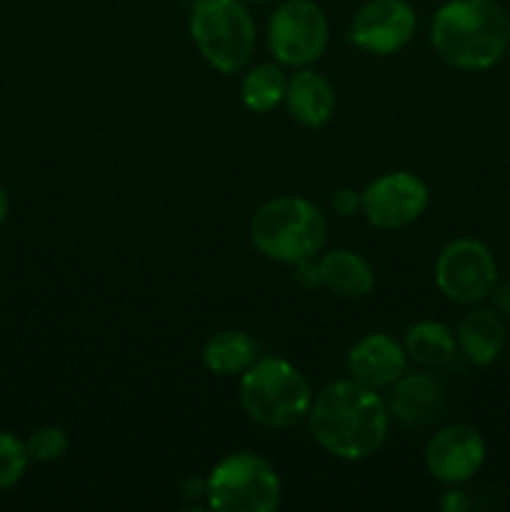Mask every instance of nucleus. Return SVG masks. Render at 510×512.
Returning <instances> with one entry per match:
<instances>
[{
  "label": "nucleus",
  "mask_w": 510,
  "mask_h": 512,
  "mask_svg": "<svg viewBox=\"0 0 510 512\" xmlns=\"http://www.w3.org/2000/svg\"><path fill=\"white\" fill-rule=\"evenodd\" d=\"M363 210L373 228L400 230L423 218L430 203V190L423 178L408 170H390L375 178L365 190H360Z\"/></svg>",
  "instance_id": "9"
},
{
  "label": "nucleus",
  "mask_w": 510,
  "mask_h": 512,
  "mask_svg": "<svg viewBox=\"0 0 510 512\" xmlns=\"http://www.w3.org/2000/svg\"><path fill=\"white\" fill-rule=\"evenodd\" d=\"M490 298H493L495 313H498L500 318H510V280L508 283H495Z\"/></svg>",
  "instance_id": "24"
},
{
  "label": "nucleus",
  "mask_w": 510,
  "mask_h": 512,
  "mask_svg": "<svg viewBox=\"0 0 510 512\" xmlns=\"http://www.w3.org/2000/svg\"><path fill=\"white\" fill-rule=\"evenodd\" d=\"M458 350L473 365H490L505 348V325L498 313L488 308H473L463 315L455 330Z\"/></svg>",
  "instance_id": "16"
},
{
  "label": "nucleus",
  "mask_w": 510,
  "mask_h": 512,
  "mask_svg": "<svg viewBox=\"0 0 510 512\" xmlns=\"http://www.w3.org/2000/svg\"><path fill=\"white\" fill-rule=\"evenodd\" d=\"M68 433L58 425H43V428L33 430L25 440V448H28L30 460L35 463H53V460H60L65 453H68Z\"/></svg>",
  "instance_id": "21"
},
{
  "label": "nucleus",
  "mask_w": 510,
  "mask_h": 512,
  "mask_svg": "<svg viewBox=\"0 0 510 512\" xmlns=\"http://www.w3.org/2000/svg\"><path fill=\"white\" fill-rule=\"evenodd\" d=\"M418 15L408 0H365L350 23V43L368 55L400 53L413 40Z\"/></svg>",
  "instance_id": "10"
},
{
  "label": "nucleus",
  "mask_w": 510,
  "mask_h": 512,
  "mask_svg": "<svg viewBox=\"0 0 510 512\" xmlns=\"http://www.w3.org/2000/svg\"><path fill=\"white\" fill-rule=\"evenodd\" d=\"M498 283V265L485 243L455 238L443 245L435 260V285L458 305H478L490 298Z\"/></svg>",
  "instance_id": "8"
},
{
  "label": "nucleus",
  "mask_w": 510,
  "mask_h": 512,
  "mask_svg": "<svg viewBox=\"0 0 510 512\" xmlns=\"http://www.w3.org/2000/svg\"><path fill=\"white\" fill-rule=\"evenodd\" d=\"M188 28L198 53L218 73H240L253 58L255 20L245 0H195Z\"/></svg>",
  "instance_id": "5"
},
{
  "label": "nucleus",
  "mask_w": 510,
  "mask_h": 512,
  "mask_svg": "<svg viewBox=\"0 0 510 512\" xmlns=\"http://www.w3.org/2000/svg\"><path fill=\"white\" fill-rule=\"evenodd\" d=\"M390 418L405 428H425L443 410V385L430 373H403L390 385Z\"/></svg>",
  "instance_id": "13"
},
{
  "label": "nucleus",
  "mask_w": 510,
  "mask_h": 512,
  "mask_svg": "<svg viewBox=\"0 0 510 512\" xmlns=\"http://www.w3.org/2000/svg\"><path fill=\"white\" fill-rule=\"evenodd\" d=\"M250 240L263 258L280 265H298L323 253L328 220L308 198L280 195L255 210L250 218Z\"/></svg>",
  "instance_id": "3"
},
{
  "label": "nucleus",
  "mask_w": 510,
  "mask_h": 512,
  "mask_svg": "<svg viewBox=\"0 0 510 512\" xmlns=\"http://www.w3.org/2000/svg\"><path fill=\"white\" fill-rule=\"evenodd\" d=\"M205 500L218 512H273L283 500V485L270 460L250 450H238L210 470L205 478Z\"/></svg>",
  "instance_id": "6"
},
{
  "label": "nucleus",
  "mask_w": 510,
  "mask_h": 512,
  "mask_svg": "<svg viewBox=\"0 0 510 512\" xmlns=\"http://www.w3.org/2000/svg\"><path fill=\"white\" fill-rule=\"evenodd\" d=\"M485 440L473 425L453 423L440 428L425 445V468L438 483L463 485L485 465Z\"/></svg>",
  "instance_id": "11"
},
{
  "label": "nucleus",
  "mask_w": 510,
  "mask_h": 512,
  "mask_svg": "<svg viewBox=\"0 0 510 512\" xmlns=\"http://www.w3.org/2000/svg\"><path fill=\"white\" fill-rule=\"evenodd\" d=\"M403 348L408 360L418 363L420 368H443L455 358L458 340L448 325L438 320H420L405 330Z\"/></svg>",
  "instance_id": "18"
},
{
  "label": "nucleus",
  "mask_w": 510,
  "mask_h": 512,
  "mask_svg": "<svg viewBox=\"0 0 510 512\" xmlns=\"http://www.w3.org/2000/svg\"><path fill=\"white\" fill-rule=\"evenodd\" d=\"M330 40L328 15L315 0H283L268 20V48L280 65L308 68Z\"/></svg>",
  "instance_id": "7"
},
{
  "label": "nucleus",
  "mask_w": 510,
  "mask_h": 512,
  "mask_svg": "<svg viewBox=\"0 0 510 512\" xmlns=\"http://www.w3.org/2000/svg\"><path fill=\"white\" fill-rule=\"evenodd\" d=\"M8 210H10V198H8V190L0 185V225L5 223V218H8Z\"/></svg>",
  "instance_id": "26"
},
{
  "label": "nucleus",
  "mask_w": 510,
  "mask_h": 512,
  "mask_svg": "<svg viewBox=\"0 0 510 512\" xmlns=\"http://www.w3.org/2000/svg\"><path fill=\"white\" fill-rule=\"evenodd\" d=\"M258 358V340L245 330H220L203 345V365L220 378H240Z\"/></svg>",
  "instance_id": "17"
},
{
  "label": "nucleus",
  "mask_w": 510,
  "mask_h": 512,
  "mask_svg": "<svg viewBox=\"0 0 510 512\" xmlns=\"http://www.w3.org/2000/svg\"><path fill=\"white\" fill-rule=\"evenodd\" d=\"M348 375L373 390L390 388L408 368V353L403 343L388 333H368L355 340L345 358Z\"/></svg>",
  "instance_id": "12"
},
{
  "label": "nucleus",
  "mask_w": 510,
  "mask_h": 512,
  "mask_svg": "<svg viewBox=\"0 0 510 512\" xmlns=\"http://www.w3.org/2000/svg\"><path fill=\"white\" fill-rule=\"evenodd\" d=\"M28 463L30 455L25 440L10 430H0V493L23 480Z\"/></svg>",
  "instance_id": "20"
},
{
  "label": "nucleus",
  "mask_w": 510,
  "mask_h": 512,
  "mask_svg": "<svg viewBox=\"0 0 510 512\" xmlns=\"http://www.w3.org/2000/svg\"><path fill=\"white\" fill-rule=\"evenodd\" d=\"M285 85H288V78H285L280 63H258L243 75L240 98H243L245 108L253 113H270L283 103Z\"/></svg>",
  "instance_id": "19"
},
{
  "label": "nucleus",
  "mask_w": 510,
  "mask_h": 512,
  "mask_svg": "<svg viewBox=\"0 0 510 512\" xmlns=\"http://www.w3.org/2000/svg\"><path fill=\"white\" fill-rule=\"evenodd\" d=\"M285 108L290 118L303 128H323L335 113V90L325 75L313 68H295L285 85Z\"/></svg>",
  "instance_id": "14"
},
{
  "label": "nucleus",
  "mask_w": 510,
  "mask_h": 512,
  "mask_svg": "<svg viewBox=\"0 0 510 512\" xmlns=\"http://www.w3.org/2000/svg\"><path fill=\"white\" fill-rule=\"evenodd\" d=\"M430 43L458 70H488L510 45V18L495 0H448L430 23Z\"/></svg>",
  "instance_id": "2"
},
{
  "label": "nucleus",
  "mask_w": 510,
  "mask_h": 512,
  "mask_svg": "<svg viewBox=\"0 0 510 512\" xmlns=\"http://www.w3.org/2000/svg\"><path fill=\"white\" fill-rule=\"evenodd\" d=\"M330 208H333V213L338 215V218H353L355 213H360L363 210V198H360V190L355 188H338L333 193V198H330Z\"/></svg>",
  "instance_id": "22"
},
{
  "label": "nucleus",
  "mask_w": 510,
  "mask_h": 512,
  "mask_svg": "<svg viewBox=\"0 0 510 512\" xmlns=\"http://www.w3.org/2000/svg\"><path fill=\"white\" fill-rule=\"evenodd\" d=\"M308 425L325 453L345 463H360L378 453L388 438V403L378 390L353 378L335 380L313 398Z\"/></svg>",
  "instance_id": "1"
},
{
  "label": "nucleus",
  "mask_w": 510,
  "mask_h": 512,
  "mask_svg": "<svg viewBox=\"0 0 510 512\" xmlns=\"http://www.w3.org/2000/svg\"><path fill=\"white\" fill-rule=\"evenodd\" d=\"M240 408L263 428L285 430L308 420L313 390L293 363L260 355L243 375L238 388Z\"/></svg>",
  "instance_id": "4"
},
{
  "label": "nucleus",
  "mask_w": 510,
  "mask_h": 512,
  "mask_svg": "<svg viewBox=\"0 0 510 512\" xmlns=\"http://www.w3.org/2000/svg\"><path fill=\"white\" fill-rule=\"evenodd\" d=\"M440 508H443L445 512H465L470 508V500L463 490L453 488L443 495V500H440Z\"/></svg>",
  "instance_id": "25"
},
{
  "label": "nucleus",
  "mask_w": 510,
  "mask_h": 512,
  "mask_svg": "<svg viewBox=\"0 0 510 512\" xmlns=\"http://www.w3.org/2000/svg\"><path fill=\"white\" fill-rule=\"evenodd\" d=\"M245 3H255V5H263V3H270V0H245Z\"/></svg>",
  "instance_id": "27"
},
{
  "label": "nucleus",
  "mask_w": 510,
  "mask_h": 512,
  "mask_svg": "<svg viewBox=\"0 0 510 512\" xmlns=\"http://www.w3.org/2000/svg\"><path fill=\"white\" fill-rule=\"evenodd\" d=\"M293 278L303 290H320V275H318V263H315V258L293 265Z\"/></svg>",
  "instance_id": "23"
},
{
  "label": "nucleus",
  "mask_w": 510,
  "mask_h": 512,
  "mask_svg": "<svg viewBox=\"0 0 510 512\" xmlns=\"http://www.w3.org/2000/svg\"><path fill=\"white\" fill-rule=\"evenodd\" d=\"M320 275V288L348 300H360L375 288V270L360 253L348 248H335L315 258Z\"/></svg>",
  "instance_id": "15"
}]
</instances>
